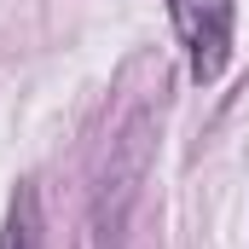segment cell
<instances>
[{
	"label": "cell",
	"mask_w": 249,
	"mask_h": 249,
	"mask_svg": "<svg viewBox=\"0 0 249 249\" xmlns=\"http://www.w3.org/2000/svg\"><path fill=\"white\" fill-rule=\"evenodd\" d=\"M168 18H174V35L186 47V70L197 87H214L232 64V23H238V6L232 0H168Z\"/></svg>",
	"instance_id": "cell-1"
},
{
	"label": "cell",
	"mask_w": 249,
	"mask_h": 249,
	"mask_svg": "<svg viewBox=\"0 0 249 249\" xmlns=\"http://www.w3.org/2000/svg\"><path fill=\"white\" fill-rule=\"evenodd\" d=\"M145 162H151V139H145V122H133L122 139H110V168L99 174V191H93L99 249H122V226H127V209H133V191L145 180Z\"/></svg>",
	"instance_id": "cell-2"
},
{
	"label": "cell",
	"mask_w": 249,
	"mask_h": 249,
	"mask_svg": "<svg viewBox=\"0 0 249 249\" xmlns=\"http://www.w3.org/2000/svg\"><path fill=\"white\" fill-rule=\"evenodd\" d=\"M0 249H47V220H41V191H35V180H18V191H12L6 226H0Z\"/></svg>",
	"instance_id": "cell-3"
}]
</instances>
